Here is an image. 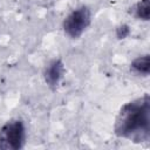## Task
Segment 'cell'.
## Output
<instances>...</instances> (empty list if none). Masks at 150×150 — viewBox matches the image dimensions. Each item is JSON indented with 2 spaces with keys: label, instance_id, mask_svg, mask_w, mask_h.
<instances>
[{
  "label": "cell",
  "instance_id": "1",
  "mask_svg": "<svg viewBox=\"0 0 150 150\" xmlns=\"http://www.w3.org/2000/svg\"><path fill=\"white\" fill-rule=\"evenodd\" d=\"M114 132L117 137L134 143H149L150 97L148 94L122 105L115 120Z\"/></svg>",
  "mask_w": 150,
  "mask_h": 150
},
{
  "label": "cell",
  "instance_id": "2",
  "mask_svg": "<svg viewBox=\"0 0 150 150\" xmlns=\"http://www.w3.org/2000/svg\"><path fill=\"white\" fill-rule=\"evenodd\" d=\"M26 143V128L21 120H11L0 129V149L19 150Z\"/></svg>",
  "mask_w": 150,
  "mask_h": 150
},
{
  "label": "cell",
  "instance_id": "3",
  "mask_svg": "<svg viewBox=\"0 0 150 150\" xmlns=\"http://www.w3.org/2000/svg\"><path fill=\"white\" fill-rule=\"evenodd\" d=\"M91 13L87 6H81L70 12L63 20V30L71 39H79L89 27Z\"/></svg>",
  "mask_w": 150,
  "mask_h": 150
},
{
  "label": "cell",
  "instance_id": "4",
  "mask_svg": "<svg viewBox=\"0 0 150 150\" xmlns=\"http://www.w3.org/2000/svg\"><path fill=\"white\" fill-rule=\"evenodd\" d=\"M63 74H64L63 62L60 59H55V60L50 61L43 71V79H45L46 84L49 88L55 89L60 84V82L63 77Z\"/></svg>",
  "mask_w": 150,
  "mask_h": 150
},
{
  "label": "cell",
  "instance_id": "5",
  "mask_svg": "<svg viewBox=\"0 0 150 150\" xmlns=\"http://www.w3.org/2000/svg\"><path fill=\"white\" fill-rule=\"evenodd\" d=\"M130 69L138 74V75H143V76H148L150 73V57L148 54L142 55L136 57L131 64H130Z\"/></svg>",
  "mask_w": 150,
  "mask_h": 150
},
{
  "label": "cell",
  "instance_id": "6",
  "mask_svg": "<svg viewBox=\"0 0 150 150\" xmlns=\"http://www.w3.org/2000/svg\"><path fill=\"white\" fill-rule=\"evenodd\" d=\"M132 13L134 15L139 19V20H144L148 21L150 18V6H149V0H141L138 1L134 8H132Z\"/></svg>",
  "mask_w": 150,
  "mask_h": 150
},
{
  "label": "cell",
  "instance_id": "7",
  "mask_svg": "<svg viewBox=\"0 0 150 150\" xmlns=\"http://www.w3.org/2000/svg\"><path fill=\"white\" fill-rule=\"evenodd\" d=\"M130 34V28L128 25L123 23V25H120L117 28H116V36L117 39H125L128 35Z\"/></svg>",
  "mask_w": 150,
  "mask_h": 150
}]
</instances>
